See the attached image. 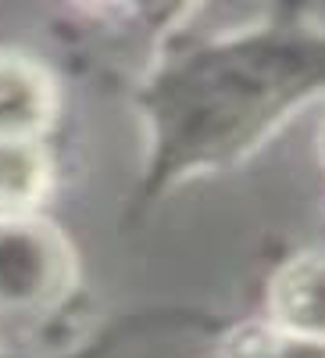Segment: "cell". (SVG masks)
Here are the masks:
<instances>
[{
  "label": "cell",
  "mask_w": 325,
  "mask_h": 358,
  "mask_svg": "<svg viewBox=\"0 0 325 358\" xmlns=\"http://www.w3.org/2000/svg\"><path fill=\"white\" fill-rule=\"evenodd\" d=\"M50 108L43 76L15 57H0V140H25Z\"/></svg>",
  "instance_id": "2"
},
{
  "label": "cell",
  "mask_w": 325,
  "mask_h": 358,
  "mask_svg": "<svg viewBox=\"0 0 325 358\" xmlns=\"http://www.w3.org/2000/svg\"><path fill=\"white\" fill-rule=\"evenodd\" d=\"M43 187V158L29 140H0V204H29Z\"/></svg>",
  "instance_id": "3"
},
{
  "label": "cell",
  "mask_w": 325,
  "mask_h": 358,
  "mask_svg": "<svg viewBox=\"0 0 325 358\" xmlns=\"http://www.w3.org/2000/svg\"><path fill=\"white\" fill-rule=\"evenodd\" d=\"M275 305L289 334L325 341V251L297 258L275 287Z\"/></svg>",
  "instance_id": "1"
},
{
  "label": "cell",
  "mask_w": 325,
  "mask_h": 358,
  "mask_svg": "<svg viewBox=\"0 0 325 358\" xmlns=\"http://www.w3.org/2000/svg\"><path fill=\"white\" fill-rule=\"evenodd\" d=\"M236 355L240 358H325V341L304 334L257 330L236 341Z\"/></svg>",
  "instance_id": "4"
}]
</instances>
